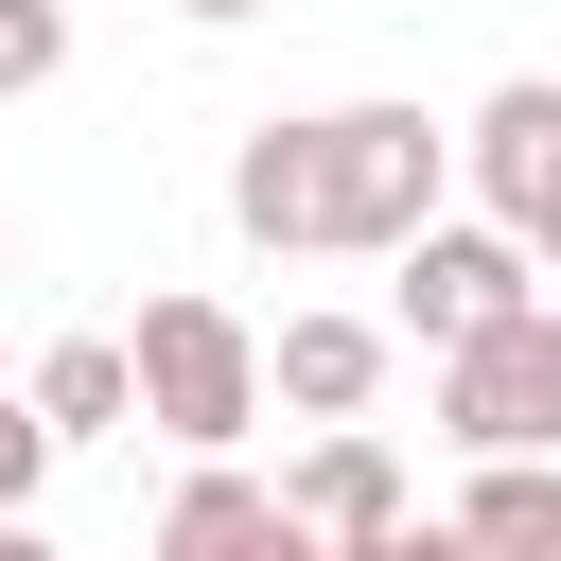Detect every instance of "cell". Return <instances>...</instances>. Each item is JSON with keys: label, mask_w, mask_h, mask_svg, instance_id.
Returning a JSON list of instances; mask_svg holds the SVG:
<instances>
[{"label": "cell", "mask_w": 561, "mask_h": 561, "mask_svg": "<svg viewBox=\"0 0 561 561\" xmlns=\"http://www.w3.org/2000/svg\"><path fill=\"white\" fill-rule=\"evenodd\" d=\"M298 140H316V263H403V245L438 228V193H456V123L403 105V88L316 105Z\"/></svg>", "instance_id": "1"}, {"label": "cell", "mask_w": 561, "mask_h": 561, "mask_svg": "<svg viewBox=\"0 0 561 561\" xmlns=\"http://www.w3.org/2000/svg\"><path fill=\"white\" fill-rule=\"evenodd\" d=\"M123 368H140V421H158V438H175L193 473L263 438V333H245L228 298H193V280H175V298H140Z\"/></svg>", "instance_id": "2"}, {"label": "cell", "mask_w": 561, "mask_h": 561, "mask_svg": "<svg viewBox=\"0 0 561 561\" xmlns=\"http://www.w3.org/2000/svg\"><path fill=\"white\" fill-rule=\"evenodd\" d=\"M438 438H456L473 473H508V456H561V298H526L508 333L438 351Z\"/></svg>", "instance_id": "3"}, {"label": "cell", "mask_w": 561, "mask_h": 561, "mask_svg": "<svg viewBox=\"0 0 561 561\" xmlns=\"http://www.w3.org/2000/svg\"><path fill=\"white\" fill-rule=\"evenodd\" d=\"M526 298H543V263H526L508 228L438 210V228L403 245V280H386V351H473V333H508Z\"/></svg>", "instance_id": "4"}, {"label": "cell", "mask_w": 561, "mask_h": 561, "mask_svg": "<svg viewBox=\"0 0 561 561\" xmlns=\"http://www.w3.org/2000/svg\"><path fill=\"white\" fill-rule=\"evenodd\" d=\"M456 175H473V228H508V245L561 280V70H508V88L456 123Z\"/></svg>", "instance_id": "5"}, {"label": "cell", "mask_w": 561, "mask_h": 561, "mask_svg": "<svg viewBox=\"0 0 561 561\" xmlns=\"http://www.w3.org/2000/svg\"><path fill=\"white\" fill-rule=\"evenodd\" d=\"M280 508H298V543H316V561H333V543H386V526H421V491H403L386 421H333V438H298Z\"/></svg>", "instance_id": "6"}, {"label": "cell", "mask_w": 561, "mask_h": 561, "mask_svg": "<svg viewBox=\"0 0 561 561\" xmlns=\"http://www.w3.org/2000/svg\"><path fill=\"white\" fill-rule=\"evenodd\" d=\"M263 403H298L316 438L368 421V403H386V316H280V333H263Z\"/></svg>", "instance_id": "7"}, {"label": "cell", "mask_w": 561, "mask_h": 561, "mask_svg": "<svg viewBox=\"0 0 561 561\" xmlns=\"http://www.w3.org/2000/svg\"><path fill=\"white\" fill-rule=\"evenodd\" d=\"M158 561H316V543H298L280 473L210 456V473H175V508H158Z\"/></svg>", "instance_id": "8"}, {"label": "cell", "mask_w": 561, "mask_h": 561, "mask_svg": "<svg viewBox=\"0 0 561 561\" xmlns=\"http://www.w3.org/2000/svg\"><path fill=\"white\" fill-rule=\"evenodd\" d=\"M18 403H35L53 456H70V438H123V421H140V368H123V333H53V351L18 368Z\"/></svg>", "instance_id": "9"}, {"label": "cell", "mask_w": 561, "mask_h": 561, "mask_svg": "<svg viewBox=\"0 0 561 561\" xmlns=\"http://www.w3.org/2000/svg\"><path fill=\"white\" fill-rule=\"evenodd\" d=\"M228 228L280 245V263H316V140H298V123H245V158H228Z\"/></svg>", "instance_id": "10"}, {"label": "cell", "mask_w": 561, "mask_h": 561, "mask_svg": "<svg viewBox=\"0 0 561 561\" xmlns=\"http://www.w3.org/2000/svg\"><path fill=\"white\" fill-rule=\"evenodd\" d=\"M438 526H456L473 561H561V456H508V473H473Z\"/></svg>", "instance_id": "11"}, {"label": "cell", "mask_w": 561, "mask_h": 561, "mask_svg": "<svg viewBox=\"0 0 561 561\" xmlns=\"http://www.w3.org/2000/svg\"><path fill=\"white\" fill-rule=\"evenodd\" d=\"M70 70V0H0V105Z\"/></svg>", "instance_id": "12"}, {"label": "cell", "mask_w": 561, "mask_h": 561, "mask_svg": "<svg viewBox=\"0 0 561 561\" xmlns=\"http://www.w3.org/2000/svg\"><path fill=\"white\" fill-rule=\"evenodd\" d=\"M35 491H53V421L0 386V526H35Z\"/></svg>", "instance_id": "13"}, {"label": "cell", "mask_w": 561, "mask_h": 561, "mask_svg": "<svg viewBox=\"0 0 561 561\" xmlns=\"http://www.w3.org/2000/svg\"><path fill=\"white\" fill-rule=\"evenodd\" d=\"M333 561H473L456 526H386V543H333Z\"/></svg>", "instance_id": "14"}, {"label": "cell", "mask_w": 561, "mask_h": 561, "mask_svg": "<svg viewBox=\"0 0 561 561\" xmlns=\"http://www.w3.org/2000/svg\"><path fill=\"white\" fill-rule=\"evenodd\" d=\"M0 561H70V543H53V526H0Z\"/></svg>", "instance_id": "15"}, {"label": "cell", "mask_w": 561, "mask_h": 561, "mask_svg": "<svg viewBox=\"0 0 561 561\" xmlns=\"http://www.w3.org/2000/svg\"><path fill=\"white\" fill-rule=\"evenodd\" d=\"M175 18H210V35H228V18H263V0H175Z\"/></svg>", "instance_id": "16"}, {"label": "cell", "mask_w": 561, "mask_h": 561, "mask_svg": "<svg viewBox=\"0 0 561 561\" xmlns=\"http://www.w3.org/2000/svg\"><path fill=\"white\" fill-rule=\"evenodd\" d=\"M0 280H18V228H0Z\"/></svg>", "instance_id": "17"}]
</instances>
